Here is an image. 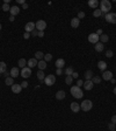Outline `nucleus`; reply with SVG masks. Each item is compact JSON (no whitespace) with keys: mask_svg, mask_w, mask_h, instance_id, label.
I'll return each instance as SVG.
<instances>
[{"mask_svg":"<svg viewBox=\"0 0 116 131\" xmlns=\"http://www.w3.org/2000/svg\"><path fill=\"white\" fill-rule=\"evenodd\" d=\"M64 66H65V61L63 59H58L57 61H56V67H57V69H62Z\"/></svg>","mask_w":116,"mask_h":131,"instance_id":"nucleus-22","label":"nucleus"},{"mask_svg":"<svg viewBox=\"0 0 116 131\" xmlns=\"http://www.w3.org/2000/svg\"><path fill=\"white\" fill-rule=\"evenodd\" d=\"M21 90H22L21 84H13V86H12V91H13L14 94H20Z\"/></svg>","mask_w":116,"mask_h":131,"instance_id":"nucleus-16","label":"nucleus"},{"mask_svg":"<svg viewBox=\"0 0 116 131\" xmlns=\"http://www.w3.org/2000/svg\"><path fill=\"white\" fill-rule=\"evenodd\" d=\"M35 59L37 61H41L42 59H44V54L42 53V52H36L35 53Z\"/></svg>","mask_w":116,"mask_h":131,"instance_id":"nucleus-29","label":"nucleus"},{"mask_svg":"<svg viewBox=\"0 0 116 131\" xmlns=\"http://www.w3.org/2000/svg\"><path fill=\"white\" fill-rule=\"evenodd\" d=\"M108 128H109V130H115V124H114V123H109V124H108Z\"/></svg>","mask_w":116,"mask_h":131,"instance_id":"nucleus-38","label":"nucleus"},{"mask_svg":"<svg viewBox=\"0 0 116 131\" xmlns=\"http://www.w3.org/2000/svg\"><path fill=\"white\" fill-rule=\"evenodd\" d=\"M114 94H115V95H116V87H115V88H114Z\"/></svg>","mask_w":116,"mask_h":131,"instance_id":"nucleus-54","label":"nucleus"},{"mask_svg":"<svg viewBox=\"0 0 116 131\" xmlns=\"http://www.w3.org/2000/svg\"><path fill=\"white\" fill-rule=\"evenodd\" d=\"M29 37H30V33H26V32H24V34H23V39L28 40Z\"/></svg>","mask_w":116,"mask_h":131,"instance_id":"nucleus-42","label":"nucleus"},{"mask_svg":"<svg viewBox=\"0 0 116 131\" xmlns=\"http://www.w3.org/2000/svg\"><path fill=\"white\" fill-rule=\"evenodd\" d=\"M28 7H29V6H28V4H27V2H24V4L22 5V8H23V9H27Z\"/></svg>","mask_w":116,"mask_h":131,"instance_id":"nucleus-49","label":"nucleus"},{"mask_svg":"<svg viewBox=\"0 0 116 131\" xmlns=\"http://www.w3.org/2000/svg\"><path fill=\"white\" fill-rule=\"evenodd\" d=\"M94 76V74L93 72L91 70V69H88V70H86L85 72V78H86V81H91L92 78H93Z\"/></svg>","mask_w":116,"mask_h":131,"instance_id":"nucleus-19","label":"nucleus"},{"mask_svg":"<svg viewBox=\"0 0 116 131\" xmlns=\"http://www.w3.org/2000/svg\"><path fill=\"white\" fill-rule=\"evenodd\" d=\"M51 60H52V55H51V54L48 53V54L44 55V61H45V62H49V61H51Z\"/></svg>","mask_w":116,"mask_h":131,"instance_id":"nucleus-34","label":"nucleus"},{"mask_svg":"<svg viewBox=\"0 0 116 131\" xmlns=\"http://www.w3.org/2000/svg\"><path fill=\"white\" fill-rule=\"evenodd\" d=\"M96 34H98V35H99V36H100V35H102V34H103V32H102V29H101V28H99L98 31H96Z\"/></svg>","mask_w":116,"mask_h":131,"instance_id":"nucleus-45","label":"nucleus"},{"mask_svg":"<svg viewBox=\"0 0 116 131\" xmlns=\"http://www.w3.org/2000/svg\"><path fill=\"white\" fill-rule=\"evenodd\" d=\"M98 68L100 69V70L104 72V70H106V68H107V63H106L104 61H99V62H98Z\"/></svg>","mask_w":116,"mask_h":131,"instance_id":"nucleus-23","label":"nucleus"},{"mask_svg":"<svg viewBox=\"0 0 116 131\" xmlns=\"http://www.w3.org/2000/svg\"><path fill=\"white\" fill-rule=\"evenodd\" d=\"M30 35L31 36H38V31H37V29H34V31L30 33Z\"/></svg>","mask_w":116,"mask_h":131,"instance_id":"nucleus-40","label":"nucleus"},{"mask_svg":"<svg viewBox=\"0 0 116 131\" xmlns=\"http://www.w3.org/2000/svg\"><path fill=\"white\" fill-rule=\"evenodd\" d=\"M2 11H5V12L11 11V6H9L8 4H4V5H2Z\"/></svg>","mask_w":116,"mask_h":131,"instance_id":"nucleus-36","label":"nucleus"},{"mask_svg":"<svg viewBox=\"0 0 116 131\" xmlns=\"http://www.w3.org/2000/svg\"><path fill=\"white\" fill-rule=\"evenodd\" d=\"M110 131H116V130H110Z\"/></svg>","mask_w":116,"mask_h":131,"instance_id":"nucleus-56","label":"nucleus"},{"mask_svg":"<svg viewBox=\"0 0 116 131\" xmlns=\"http://www.w3.org/2000/svg\"><path fill=\"white\" fill-rule=\"evenodd\" d=\"M112 123H114V124H116V115H114L112 117Z\"/></svg>","mask_w":116,"mask_h":131,"instance_id":"nucleus-48","label":"nucleus"},{"mask_svg":"<svg viewBox=\"0 0 116 131\" xmlns=\"http://www.w3.org/2000/svg\"><path fill=\"white\" fill-rule=\"evenodd\" d=\"M104 19L109 23H116V13H107L104 15Z\"/></svg>","mask_w":116,"mask_h":131,"instance_id":"nucleus-6","label":"nucleus"},{"mask_svg":"<svg viewBox=\"0 0 116 131\" xmlns=\"http://www.w3.org/2000/svg\"><path fill=\"white\" fill-rule=\"evenodd\" d=\"M99 5H100V2H99L98 0H89V1H88V6L91 7V8H93V9L98 8Z\"/></svg>","mask_w":116,"mask_h":131,"instance_id":"nucleus-15","label":"nucleus"},{"mask_svg":"<svg viewBox=\"0 0 116 131\" xmlns=\"http://www.w3.org/2000/svg\"><path fill=\"white\" fill-rule=\"evenodd\" d=\"M81 86H84V81H82V80H78V82H77V87L80 88Z\"/></svg>","mask_w":116,"mask_h":131,"instance_id":"nucleus-41","label":"nucleus"},{"mask_svg":"<svg viewBox=\"0 0 116 131\" xmlns=\"http://www.w3.org/2000/svg\"><path fill=\"white\" fill-rule=\"evenodd\" d=\"M101 80H102V78H101L100 76H96V75H95V76H93V78H92V82H93L94 84H95V83L99 84V83L101 82Z\"/></svg>","mask_w":116,"mask_h":131,"instance_id":"nucleus-33","label":"nucleus"},{"mask_svg":"<svg viewBox=\"0 0 116 131\" xmlns=\"http://www.w3.org/2000/svg\"><path fill=\"white\" fill-rule=\"evenodd\" d=\"M101 78H103L104 81H110L113 78V73L112 72H109V70H104L102 74V77Z\"/></svg>","mask_w":116,"mask_h":131,"instance_id":"nucleus-10","label":"nucleus"},{"mask_svg":"<svg viewBox=\"0 0 116 131\" xmlns=\"http://www.w3.org/2000/svg\"><path fill=\"white\" fill-rule=\"evenodd\" d=\"M103 48H104L103 43H101V42H98V43H95V52H98V53H101V52L103 50Z\"/></svg>","mask_w":116,"mask_h":131,"instance_id":"nucleus-25","label":"nucleus"},{"mask_svg":"<svg viewBox=\"0 0 116 131\" xmlns=\"http://www.w3.org/2000/svg\"><path fill=\"white\" fill-rule=\"evenodd\" d=\"M16 1H18V4H21V5H23L24 2H26L24 0H16Z\"/></svg>","mask_w":116,"mask_h":131,"instance_id":"nucleus-51","label":"nucleus"},{"mask_svg":"<svg viewBox=\"0 0 116 131\" xmlns=\"http://www.w3.org/2000/svg\"><path fill=\"white\" fill-rule=\"evenodd\" d=\"M93 87H94V83L92 82V80H91V81L84 82V88H85V90H92Z\"/></svg>","mask_w":116,"mask_h":131,"instance_id":"nucleus-13","label":"nucleus"},{"mask_svg":"<svg viewBox=\"0 0 116 131\" xmlns=\"http://www.w3.org/2000/svg\"><path fill=\"white\" fill-rule=\"evenodd\" d=\"M65 96H66V94H65V91L64 90H59V91L56 93V98L59 99V101H60V99H64L65 98Z\"/></svg>","mask_w":116,"mask_h":131,"instance_id":"nucleus-20","label":"nucleus"},{"mask_svg":"<svg viewBox=\"0 0 116 131\" xmlns=\"http://www.w3.org/2000/svg\"><path fill=\"white\" fill-rule=\"evenodd\" d=\"M77 18L79 19V20H80V19H82V18H85V13H84V12H79V13H78V17H77Z\"/></svg>","mask_w":116,"mask_h":131,"instance_id":"nucleus-39","label":"nucleus"},{"mask_svg":"<svg viewBox=\"0 0 116 131\" xmlns=\"http://www.w3.org/2000/svg\"><path fill=\"white\" fill-rule=\"evenodd\" d=\"M99 6H100V9H101L102 14L109 13V11L112 9V2H110L109 0H102Z\"/></svg>","mask_w":116,"mask_h":131,"instance_id":"nucleus-1","label":"nucleus"},{"mask_svg":"<svg viewBox=\"0 0 116 131\" xmlns=\"http://www.w3.org/2000/svg\"><path fill=\"white\" fill-rule=\"evenodd\" d=\"M71 110L73 111V112H79L81 109H80V104L79 103H77V102H72L71 103Z\"/></svg>","mask_w":116,"mask_h":131,"instance_id":"nucleus-12","label":"nucleus"},{"mask_svg":"<svg viewBox=\"0 0 116 131\" xmlns=\"http://www.w3.org/2000/svg\"><path fill=\"white\" fill-rule=\"evenodd\" d=\"M37 67H38V70H44L45 68H46V62H45L44 60H41V61H38V63H37Z\"/></svg>","mask_w":116,"mask_h":131,"instance_id":"nucleus-21","label":"nucleus"},{"mask_svg":"<svg viewBox=\"0 0 116 131\" xmlns=\"http://www.w3.org/2000/svg\"><path fill=\"white\" fill-rule=\"evenodd\" d=\"M93 15L95 17V18H100V17H104V14H102V12H101V9L100 8H96L95 11L93 12Z\"/></svg>","mask_w":116,"mask_h":131,"instance_id":"nucleus-27","label":"nucleus"},{"mask_svg":"<svg viewBox=\"0 0 116 131\" xmlns=\"http://www.w3.org/2000/svg\"><path fill=\"white\" fill-rule=\"evenodd\" d=\"M110 82H112L113 84H114V83H116V80H115V78H114V77H113L112 80H110Z\"/></svg>","mask_w":116,"mask_h":131,"instance_id":"nucleus-53","label":"nucleus"},{"mask_svg":"<svg viewBox=\"0 0 116 131\" xmlns=\"http://www.w3.org/2000/svg\"><path fill=\"white\" fill-rule=\"evenodd\" d=\"M62 74H63L62 69H57V70H56V75H58V76H59V75H62Z\"/></svg>","mask_w":116,"mask_h":131,"instance_id":"nucleus-46","label":"nucleus"},{"mask_svg":"<svg viewBox=\"0 0 116 131\" xmlns=\"http://www.w3.org/2000/svg\"><path fill=\"white\" fill-rule=\"evenodd\" d=\"M37 63H38V61L35 59V57H33V59H29L27 61V66L29 68H34V67H37Z\"/></svg>","mask_w":116,"mask_h":131,"instance_id":"nucleus-11","label":"nucleus"},{"mask_svg":"<svg viewBox=\"0 0 116 131\" xmlns=\"http://www.w3.org/2000/svg\"><path fill=\"white\" fill-rule=\"evenodd\" d=\"M5 72H7V64L1 61V62H0V75L4 74Z\"/></svg>","mask_w":116,"mask_h":131,"instance_id":"nucleus-26","label":"nucleus"},{"mask_svg":"<svg viewBox=\"0 0 116 131\" xmlns=\"http://www.w3.org/2000/svg\"><path fill=\"white\" fill-rule=\"evenodd\" d=\"M71 94L72 96L74 97V98L79 99V98H82V96H84V93H82V90H81L79 87H71Z\"/></svg>","mask_w":116,"mask_h":131,"instance_id":"nucleus-2","label":"nucleus"},{"mask_svg":"<svg viewBox=\"0 0 116 131\" xmlns=\"http://www.w3.org/2000/svg\"><path fill=\"white\" fill-rule=\"evenodd\" d=\"M14 20H15V17H13V15H11V17H9V21H12V22H13Z\"/></svg>","mask_w":116,"mask_h":131,"instance_id":"nucleus-52","label":"nucleus"},{"mask_svg":"<svg viewBox=\"0 0 116 131\" xmlns=\"http://www.w3.org/2000/svg\"><path fill=\"white\" fill-rule=\"evenodd\" d=\"M79 25H80V20L78 18H73L71 20V27L72 28H78Z\"/></svg>","mask_w":116,"mask_h":131,"instance_id":"nucleus-17","label":"nucleus"},{"mask_svg":"<svg viewBox=\"0 0 116 131\" xmlns=\"http://www.w3.org/2000/svg\"><path fill=\"white\" fill-rule=\"evenodd\" d=\"M0 31H1V23H0Z\"/></svg>","mask_w":116,"mask_h":131,"instance_id":"nucleus-55","label":"nucleus"},{"mask_svg":"<svg viewBox=\"0 0 116 131\" xmlns=\"http://www.w3.org/2000/svg\"><path fill=\"white\" fill-rule=\"evenodd\" d=\"M106 56H107V57H109V59H110V57H113V56H114V53H113V50L112 49H108L107 52H106Z\"/></svg>","mask_w":116,"mask_h":131,"instance_id":"nucleus-37","label":"nucleus"},{"mask_svg":"<svg viewBox=\"0 0 116 131\" xmlns=\"http://www.w3.org/2000/svg\"><path fill=\"white\" fill-rule=\"evenodd\" d=\"M87 39H88V41L91 42V43H93V45L98 43L99 41H100V39H99V35L96 34V33H91Z\"/></svg>","mask_w":116,"mask_h":131,"instance_id":"nucleus-7","label":"nucleus"},{"mask_svg":"<svg viewBox=\"0 0 116 131\" xmlns=\"http://www.w3.org/2000/svg\"><path fill=\"white\" fill-rule=\"evenodd\" d=\"M115 130H116V128H115Z\"/></svg>","mask_w":116,"mask_h":131,"instance_id":"nucleus-57","label":"nucleus"},{"mask_svg":"<svg viewBox=\"0 0 116 131\" xmlns=\"http://www.w3.org/2000/svg\"><path fill=\"white\" fill-rule=\"evenodd\" d=\"M37 78H38L40 81H44L45 74L43 73V70H38V72H37Z\"/></svg>","mask_w":116,"mask_h":131,"instance_id":"nucleus-28","label":"nucleus"},{"mask_svg":"<svg viewBox=\"0 0 116 131\" xmlns=\"http://www.w3.org/2000/svg\"><path fill=\"white\" fill-rule=\"evenodd\" d=\"M9 73H11V76L13 77V78H15V77H18L19 75H20V70H19V68H16V67L12 68Z\"/></svg>","mask_w":116,"mask_h":131,"instance_id":"nucleus-14","label":"nucleus"},{"mask_svg":"<svg viewBox=\"0 0 116 131\" xmlns=\"http://www.w3.org/2000/svg\"><path fill=\"white\" fill-rule=\"evenodd\" d=\"M44 83H45V84H46L48 87L54 86L55 83H56V76H55V75H48V76H45Z\"/></svg>","mask_w":116,"mask_h":131,"instance_id":"nucleus-4","label":"nucleus"},{"mask_svg":"<svg viewBox=\"0 0 116 131\" xmlns=\"http://www.w3.org/2000/svg\"><path fill=\"white\" fill-rule=\"evenodd\" d=\"M79 76V74H78V73L77 72H74L73 73V74H72V77H73V78H77V77Z\"/></svg>","mask_w":116,"mask_h":131,"instance_id":"nucleus-47","label":"nucleus"},{"mask_svg":"<svg viewBox=\"0 0 116 131\" xmlns=\"http://www.w3.org/2000/svg\"><path fill=\"white\" fill-rule=\"evenodd\" d=\"M35 26L38 32H44V29L46 28V22L44 20H38L37 22H35Z\"/></svg>","mask_w":116,"mask_h":131,"instance_id":"nucleus-5","label":"nucleus"},{"mask_svg":"<svg viewBox=\"0 0 116 131\" xmlns=\"http://www.w3.org/2000/svg\"><path fill=\"white\" fill-rule=\"evenodd\" d=\"M31 75V69L29 67H24L21 69V76L24 77V78H28V77H30Z\"/></svg>","mask_w":116,"mask_h":131,"instance_id":"nucleus-8","label":"nucleus"},{"mask_svg":"<svg viewBox=\"0 0 116 131\" xmlns=\"http://www.w3.org/2000/svg\"><path fill=\"white\" fill-rule=\"evenodd\" d=\"M99 39H100V41H101V43H106V42L109 41V36H108L107 34H104V33H103L102 35L99 36Z\"/></svg>","mask_w":116,"mask_h":131,"instance_id":"nucleus-24","label":"nucleus"},{"mask_svg":"<svg viewBox=\"0 0 116 131\" xmlns=\"http://www.w3.org/2000/svg\"><path fill=\"white\" fill-rule=\"evenodd\" d=\"M18 66L22 69V68H24L26 66H27V61H26L24 59H20L19 60V62H18Z\"/></svg>","mask_w":116,"mask_h":131,"instance_id":"nucleus-30","label":"nucleus"},{"mask_svg":"<svg viewBox=\"0 0 116 131\" xmlns=\"http://www.w3.org/2000/svg\"><path fill=\"white\" fill-rule=\"evenodd\" d=\"M27 87H28V82L27 81H23L22 83H21V88H22V89L23 88H27Z\"/></svg>","mask_w":116,"mask_h":131,"instance_id":"nucleus-43","label":"nucleus"},{"mask_svg":"<svg viewBox=\"0 0 116 131\" xmlns=\"http://www.w3.org/2000/svg\"><path fill=\"white\" fill-rule=\"evenodd\" d=\"M34 29H36V26H35V22H33V21H30V22H27L26 23V26H24V31H26V33H31Z\"/></svg>","mask_w":116,"mask_h":131,"instance_id":"nucleus-9","label":"nucleus"},{"mask_svg":"<svg viewBox=\"0 0 116 131\" xmlns=\"http://www.w3.org/2000/svg\"><path fill=\"white\" fill-rule=\"evenodd\" d=\"M44 36V32H38V37H43Z\"/></svg>","mask_w":116,"mask_h":131,"instance_id":"nucleus-50","label":"nucleus"},{"mask_svg":"<svg viewBox=\"0 0 116 131\" xmlns=\"http://www.w3.org/2000/svg\"><path fill=\"white\" fill-rule=\"evenodd\" d=\"M5 83H6V84H7V86H13L14 84V78L12 76H9V77H7V78H6V80H5Z\"/></svg>","mask_w":116,"mask_h":131,"instance_id":"nucleus-31","label":"nucleus"},{"mask_svg":"<svg viewBox=\"0 0 116 131\" xmlns=\"http://www.w3.org/2000/svg\"><path fill=\"white\" fill-rule=\"evenodd\" d=\"M74 73V70H73V68L72 67H67L66 70H65V74H66L67 76H72V74Z\"/></svg>","mask_w":116,"mask_h":131,"instance_id":"nucleus-32","label":"nucleus"},{"mask_svg":"<svg viewBox=\"0 0 116 131\" xmlns=\"http://www.w3.org/2000/svg\"><path fill=\"white\" fill-rule=\"evenodd\" d=\"M11 15H13V17H15V15H18L19 13H20V8H19L18 6H12L11 7Z\"/></svg>","mask_w":116,"mask_h":131,"instance_id":"nucleus-18","label":"nucleus"},{"mask_svg":"<svg viewBox=\"0 0 116 131\" xmlns=\"http://www.w3.org/2000/svg\"><path fill=\"white\" fill-rule=\"evenodd\" d=\"M93 108V103H92V101H89V99H85V101H82L80 103V109L82 111H89L91 109Z\"/></svg>","mask_w":116,"mask_h":131,"instance_id":"nucleus-3","label":"nucleus"},{"mask_svg":"<svg viewBox=\"0 0 116 131\" xmlns=\"http://www.w3.org/2000/svg\"><path fill=\"white\" fill-rule=\"evenodd\" d=\"M72 81H73V77L66 76V78H65V83H66V84H72Z\"/></svg>","mask_w":116,"mask_h":131,"instance_id":"nucleus-35","label":"nucleus"},{"mask_svg":"<svg viewBox=\"0 0 116 131\" xmlns=\"http://www.w3.org/2000/svg\"><path fill=\"white\" fill-rule=\"evenodd\" d=\"M2 76H4L5 78H7V77H9V76H11V73H8V72H5Z\"/></svg>","mask_w":116,"mask_h":131,"instance_id":"nucleus-44","label":"nucleus"}]
</instances>
